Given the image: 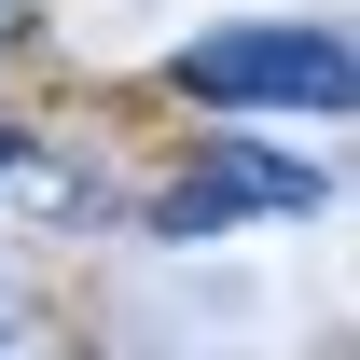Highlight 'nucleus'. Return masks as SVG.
Listing matches in <instances>:
<instances>
[{"label": "nucleus", "mask_w": 360, "mask_h": 360, "mask_svg": "<svg viewBox=\"0 0 360 360\" xmlns=\"http://www.w3.org/2000/svg\"><path fill=\"white\" fill-rule=\"evenodd\" d=\"M305 194H319L305 167H277V153H222V167L194 180V194H167V222L194 236V222H222V208H305Z\"/></svg>", "instance_id": "f03ea898"}, {"label": "nucleus", "mask_w": 360, "mask_h": 360, "mask_svg": "<svg viewBox=\"0 0 360 360\" xmlns=\"http://www.w3.org/2000/svg\"><path fill=\"white\" fill-rule=\"evenodd\" d=\"M347 42L333 28H208V42H180V97H208V111H347Z\"/></svg>", "instance_id": "f257e3e1"}, {"label": "nucleus", "mask_w": 360, "mask_h": 360, "mask_svg": "<svg viewBox=\"0 0 360 360\" xmlns=\"http://www.w3.org/2000/svg\"><path fill=\"white\" fill-rule=\"evenodd\" d=\"M0 139H14V125H0Z\"/></svg>", "instance_id": "7ed1b4c3"}]
</instances>
